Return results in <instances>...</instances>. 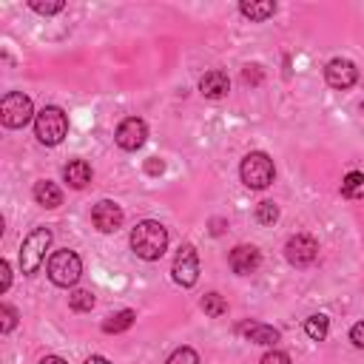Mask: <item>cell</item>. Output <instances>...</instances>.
Returning a JSON list of instances; mask_svg holds the SVG:
<instances>
[{"mask_svg": "<svg viewBox=\"0 0 364 364\" xmlns=\"http://www.w3.org/2000/svg\"><path fill=\"white\" fill-rule=\"evenodd\" d=\"M68 307H71L74 313H88V310L94 307V293H91V290H74V293L68 296Z\"/></svg>", "mask_w": 364, "mask_h": 364, "instance_id": "cell-20", "label": "cell"}, {"mask_svg": "<svg viewBox=\"0 0 364 364\" xmlns=\"http://www.w3.org/2000/svg\"><path fill=\"white\" fill-rule=\"evenodd\" d=\"M134 318H136V313L134 310H117V313H111L105 321H102V333H122V330H128L131 324H134Z\"/></svg>", "mask_w": 364, "mask_h": 364, "instance_id": "cell-18", "label": "cell"}, {"mask_svg": "<svg viewBox=\"0 0 364 364\" xmlns=\"http://www.w3.org/2000/svg\"><path fill=\"white\" fill-rule=\"evenodd\" d=\"M364 191V173L361 171H350L341 182V196H358Z\"/></svg>", "mask_w": 364, "mask_h": 364, "instance_id": "cell-21", "label": "cell"}, {"mask_svg": "<svg viewBox=\"0 0 364 364\" xmlns=\"http://www.w3.org/2000/svg\"><path fill=\"white\" fill-rule=\"evenodd\" d=\"M239 173H242V182H245L247 188L262 191V188H267V185L273 182L276 168H273V159H270L264 151H250V154L242 159Z\"/></svg>", "mask_w": 364, "mask_h": 364, "instance_id": "cell-3", "label": "cell"}, {"mask_svg": "<svg viewBox=\"0 0 364 364\" xmlns=\"http://www.w3.org/2000/svg\"><path fill=\"white\" fill-rule=\"evenodd\" d=\"M202 310H205L208 316L219 318V316H225V313H228V301H225L219 293H208V296L202 299Z\"/></svg>", "mask_w": 364, "mask_h": 364, "instance_id": "cell-22", "label": "cell"}, {"mask_svg": "<svg viewBox=\"0 0 364 364\" xmlns=\"http://www.w3.org/2000/svg\"><path fill=\"white\" fill-rule=\"evenodd\" d=\"M284 256H287L290 264H296V267H307V264L316 262V256H318V245H316L313 236H307V233H296V236L287 239V245H284Z\"/></svg>", "mask_w": 364, "mask_h": 364, "instance_id": "cell-8", "label": "cell"}, {"mask_svg": "<svg viewBox=\"0 0 364 364\" xmlns=\"http://www.w3.org/2000/svg\"><path fill=\"white\" fill-rule=\"evenodd\" d=\"M0 330L3 333H11L14 330V324H17V310L11 307V304H0Z\"/></svg>", "mask_w": 364, "mask_h": 364, "instance_id": "cell-26", "label": "cell"}, {"mask_svg": "<svg viewBox=\"0 0 364 364\" xmlns=\"http://www.w3.org/2000/svg\"><path fill=\"white\" fill-rule=\"evenodd\" d=\"M350 341H353L358 350H364V321H355V324H353V330H350Z\"/></svg>", "mask_w": 364, "mask_h": 364, "instance_id": "cell-28", "label": "cell"}, {"mask_svg": "<svg viewBox=\"0 0 364 364\" xmlns=\"http://www.w3.org/2000/svg\"><path fill=\"white\" fill-rule=\"evenodd\" d=\"M9 284H11V267H9V262L3 259V262H0V293H6Z\"/></svg>", "mask_w": 364, "mask_h": 364, "instance_id": "cell-29", "label": "cell"}, {"mask_svg": "<svg viewBox=\"0 0 364 364\" xmlns=\"http://www.w3.org/2000/svg\"><path fill=\"white\" fill-rule=\"evenodd\" d=\"M122 219H125L122 208H119L117 202H111V199L97 202L94 210H91V222H94V228L102 230V233H117V230L122 228Z\"/></svg>", "mask_w": 364, "mask_h": 364, "instance_id": "cell-11", "label": "cell"}, {"mask_svg": "<svg viewBox=\"0 0 364 364\" xmlns=\"http://www.w3.org/2000/svg\"><path fill=\"white\" fill-rule=\"evenodd\" d=\"M171 273H173V282L182 284V287H193L196 284V279H199V256H196L193 245H182L176 250Z\"/></svg>", "mask_w": 364, "mask_h": 364, "instance_id": "cell-7", "label": "cell"}, {"mask_svg": "<svg viewBox=\"0 0 364 364\" xmlns=\"http://www.w3.org/2000/svg\"><path fill=\"white\" fill-rule=\"evenodd\" d=\"M245 80H247V82H250V80L259 82V71H256V65H247V68H245Z\"/></svg>", "mask_w": 364, "mask_h": 364, "instance_id": "cell-31", "label": "cell"}, {"mask_svg": "<svg viewBox=\"0 0 364 364\" xmlns=\"http://www.w3.org/2000/svg\"><path fill=\"white\" fill-rule=\"evenodd\" d=\"M40 364H65L60 355H46V358H40Z\"/></svg>", "mask_w": 364, "mask_h": 364, "instance_id": "cell-32", "label": "cell"}, {"mask_svg": "<svg viewBox=\"0 0 364 364\" xmlns=\"http://www.w3.org/2000/svg\"><path fill=\"white\" fill-rule=\"evenodd\" d=\"M304 333H307L313 341H324V338H327V333H330V318H327L324 313L310 316V318L304 321Z\"/></svg>", "mask_w": 364, "mask_h": 364, "instance_id": "cell-19", "label": "cell"}, {"mask_svg": "<svg viewBox=\"0 0 364 364\" xmlns=\"http://www.w3.org/2000/svg\"><path fill=\"white\" fill-rule=\"evenodd\" d=\"M63 176H65V182L71 185V188H85L88 182H91V165L85 162V159H71L65 168H63Z\"/></svg>", "mask_w": 364, "mask_h": 364, "instance_id": "cell-16", "label": "cell"}, {"mask_svg": "<svg viewBox=\"0 0 364 364\" xmlns=\"http://www.w3.org/2000/svg\"><path fill=\"white\" fill-rule=\"evenodd\" d=\"M165 364H199V355L191 347H179V350L171 353V358Z\"/></svg>", "mask_w": 364, "mask_h": 364, "instance_id": "cell-25", "label": "cell"}, {"mask_svg": "<svg viewBox=\"0 0 364 364\" xmlns=\"http://www.w3.org/2000/svg\"><path fill=\"white\" fill-rule=\"evenodd\" d=\"M31 117H37V114H34L31 100L23 91H9L3 97V102H0V119H3L6 128H23L26 122H31Z\"/></svg>", "mask_w": 364, "mask_h": 364, "instance_id": "cell-6", "label": "cell"}, {"mask_svg": "<svg viewBox=\"0 0 364 364\" xmlns=\"http://www.w3.org/2000/svg\"><path fill=\"white\" fill-rule=\"evenodd\" d=\"M145 171H148L151 176H156V173H162V171H165V162H162V159H156V156H151V159L145 162Z\"/></svg>", "mask_w": 364, "mask_h": 364, "instance_id": "cell-30", "label": "cell"}, {"mask_svg": "<svg viewBox=\"0 0 364 364\" xmlns=\"http://www.w3.org/2000/svg\"><path fill=\"white\" fill-rule=\"evenodd\" d=\"M165 247H168V230H165L159 222L145 219V222H139V225L131 230V250H134L139 259L156 262V259H162Z\"/></svg>", "mask_w": 364, "mask_h": 364, "instance_id": "cell-1", "label": "cell"}, {"mask_svg": "<svg viewBox=\"0 0 364 364\" xmlns=\"http://www.w3.org/2000/svg\"><path fill=\"white\" fill-rule=\"evenodd\" d=\"M80 273H82V262H80V256H77L74 250L63 247V250H54V253H51V259H48V279H51L57 287H71V284H77Z\"/></svg>", "mask_w": 364, "mask_h": 364, "instance_id": "cell-5", "label": "cell"}, {"mask_svg": "<svg viewBox=\"0 0 364 364\" xmlns=\"http://www.w3.org/2000/svg\"><path fill=\"white\" fill-rule=\"evenodd\" d=\"M37 14H57V11H63L65 9V3L63 0H31L28 3Z\"/></svg>", "mask_w": 364, "mask_h": 364, "instance_id": "cell-24", "label": "cell"}, {"mask_svg": "<svg viewBox=\"0 0 364 364\" xmlns=\"http://www.w3.org/2000/svg\"><path fill=\"white\" fill-rule=\"evenodd\" d=\"M256 219H259L262 225H273V222L279 219V208H276V202H270V199L259 202V208H256Z\"/></svg>", "mask_w": 364, "mask_h": 364, "instance_id": "cell-23", "label": "cell"}, {"mask_svg": "<svg viewBox=\"0 0 364 364\" xmlns=\"http://www.w3.org/2000/svg\"><path fill=\"white\" fill-rule=\"evenodd\" d=\"M239 333L247 341L262 344V347H273L279 341V330L270 327V324H262V321H245V324H239Z\"/></svg>", "mask_w": 364, "mask_h": 364, "instance_id": "cell-13", "label": "cell"}, {"mask_svg": "<svg viewBox=\"0 0 364 364\" xmlns=\"http://www.w3.org/2000/svg\"><path fill=\"white\" fill-rule=\"evenodd\" d=\"M34 134L43 145H60L63 136L68 134V117L63 108L57 105H46L37 117H34Z\"/></svg>", "mask_w": 364, "mask_h": 364, "instance_id": "cell-2", "label": "cell"}, {"mask_svg": "<svg viewBox=\"0 0 364 364\" xmlns=\"http://www.w3.org/2000/svg\"><path fill=\"white\" fill-rule=\"evenodd\" d=\"M199 91H202V97H208V100H219V97H225V94L230 91V80H228L225 71L213 68V71H208V74L199 80Z\"/></svg>", "mask_w": 364, "mask_h": 364, "instance_id": "cell-14", "label": "cell"}, {"mask_svg": "<svg viewBox=\"0 0 364 364\" xmlns=\"http://www.w3.org/2000/svg\"><path fill=\"white\" fill-rule=\"evenodd\" d=\"M239 11H242L247 20L262 23V20H267V17L276 14V3H273V0H242V3H239Z\"/></svg>", "mask_w": 364, "mask_h": 364, "instance_id": "cell-15", "label": "cell"}, {"mask_svg": "<svg viewBox=\"0 0 364 364\" xmlns=\"http://www.w3.org/2000/svg\"><path fill=\"white\" fill-rule=\"evenodd\" d=\"M324 80H327V85H330V88L347 91V88H353V85H355V80H358V68H355V63L336 57V60H330V63H327V68H324Z\"/></svg>", "mask_w": 364, "mask_h": 364, "instance_id": "cell-9", "label": "cell"}, {"mask_svg": "<svg viewBox=\"0 0 364 364\" xmlns=\"http://www.w3.org/2000/svg\"><path fill=\"white\" fill-rule=\"evenodd\" d=\"M259 364H290V355L287 353H282V350H270V353H264L262 355V361Z\"/></svg>", "mask_w": 364, "mask_h": 364, "instance_id": "cell-27", "label": "cell"}, {"mask_svg": "<svg viewBox=\"0 0 364 364\" xmlns=\"http://www.w3.org/2000/svg\"><path fill=\"white\" fill-rule=\"evenodd\" d=\"M85 364H111V361H108V358H102V355H91Z\"/></svg>", "mask_w": 364, "mask_h": 364, "instance_id": "cell-33", "label": "cell"}, {"mask_svg": "<svg viewBox=\"0 0 364 364\" xmlns=\"http://www.w3.org/2000/svg\"><path fill=\"white\" fill-rule=\"evenodd\" d=\"M31 193H34L37 205H43V208H60L63 205V191L54 182H48V179L34 182V191Z\"/></svg>", "mask_w": 364, "mask_h": 364, "instance_id": "cell-17", "label": "cell"}, {"mask_svg": "<svg viewBox=\"0 0 364 364\" xmlns=\"http://www.w3.org/2000/svg\"><path fill=\"white\" fill-rule=\"evenodd\" d=\"M228 262H230L233 273H239V276H250V273L259 267L262 256H259V250H256L253 245H236V247L230 250Z\"/></svg>", "mask_w": 364, "mask_h": 364, "instance_id": "cell-12", "label": "cell"}, {"mask_svg": "<svg viewBox=\"0 0 364 364\" xmlns=\"http://www.w3.org/2000/svg\"><path fill=\"white\" fill-rule=\"evenodd\" d=\"M145 136H148V125H145L139 117L122 119V122L117 125V134H114V139H117V145H119L122 151H136V148H142Z\"/></svg>", "mask_w": 364, "mask_h": 364, "instance_id": "cell-10", "label": "cell"}, {"mask_svg": "<svg viewBox=\"0 0 364 364\" xmlns=\"http://www.w3.org/2000/svg\"><path fill=\"white\" fill-rule=\"evenodd\" d=\"M48 245H51V230H48V228H34V230L26 236V242L20 245V270H23L26 276L37 273V267H40L43 259H46Z\"/></svg>", "mask_w": 364, "mask_h": 364, "instance_id": "cell-4", "label": "cell"}]
</instances>
